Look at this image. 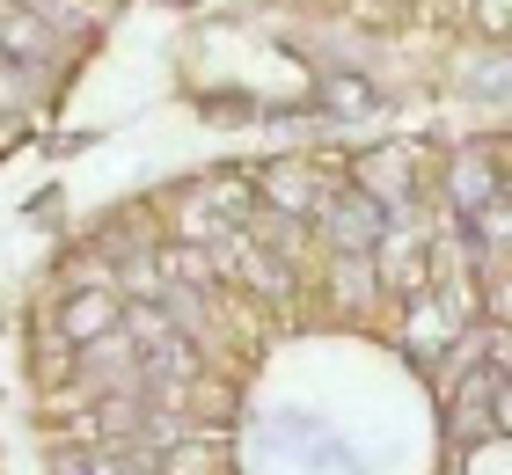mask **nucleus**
I'll use <instances>...</instances> for the list:
<instances>
[{"label": "nucleus", "instance_id": "nucleus-2", "mask_svg": "<svg viewBox=\"0 0 512 475\" xmlns=\"http://www.w3.org/2000/svg\"><path fill=\"white\" fill-rule=\"evenodd\" d=\"M271 8L330 22L366 44H403V52H454V59L483 52V66L498 74L512 0H271Z\"/></svg>", "mask_w": 512, "mask_h": 475}, {"label": "nucleus", "instance_id": "nucleus-1", "mask_svg": "<svg viewBox=\"0 0 512 475\" xmlns=\"http://www.w3.org/2000/svg\"><path fill=\"white\" fill-rule=\"evenodd\" d=\"M37 475H512L505 125L300 139L88 212L22 293Z\"/></svg>", "mask_w": 512, "mask_h": 475}]
</instances>
